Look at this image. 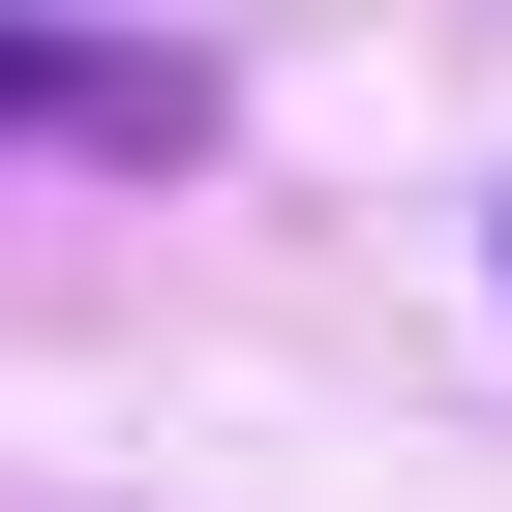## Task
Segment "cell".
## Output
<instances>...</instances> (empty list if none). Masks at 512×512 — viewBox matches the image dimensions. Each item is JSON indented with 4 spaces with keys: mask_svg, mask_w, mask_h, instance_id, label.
Returning a JSON list of instances; mask_svg holds the SVG:
<instances>
[{
    "mask_svg": "<svg viewBox=\"0 0 512 512\" xmlns=\"http://www.w3.org/2000/svg\"><path fill=\"white\" fill-rule=\"evenodd\" d=\"M0 151H211V61H181V31H61V0H0Z\"/></svg>",
    "mask_w": 512,
    "mask_h": 512,
    "instance_id": "obj_1",
    "label": "cell"
}]
</instances>
